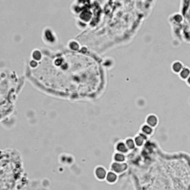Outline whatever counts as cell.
<instances>
[{
    "label": "cell",
    "mask_w": 190,
    "mask_h": 190,
    "mask_svg": "<svg viewBox=\"0 0 190 190\" xmlns=\"http://www.w3.org/2000/svg\"><path fill=\"white\" fill-rule=\"evenodd\" d=\"M106 60L83 47L35 48L25 68V78L40 92L71 101H92L104 93Z\"/></svg>",
    "instance_id": "obj_1"
},
{
    "label": "cell",
    "mask_w": 190,
    "mask_h": 190,
    "mask_svg": "<svg viewBox=\"0 0 190 190\" xmlns=\"http://www.w3.org/2000/svg\"><path fill=\"white\" fill-rule=\"evenodd\" d=\"M152 2V0H104L98 26L82 31L74 39L100 56L128 44L140 31Z\"/></svg>",
    "instance_id": "obj_2"
},
{
    "label": "cell",
    "mask_w": 190,
    "mask_h": 190,
    "mask_svg": "<svg viewBox=\"0 0 190 190\" xmlns=\"http://www.w3.org/2000/svg\"><path fill=\"white\" fill-rule=\"evenodd\" d=\"M104 0H74L71 11L82 31L97 28L101 22Z\"/></svg>",
    "instance_id": "obj_3"
},
{
    "label": "cell",
    "mask_w": 190,
    "mask_h": 190,
    "mask_svg": "<svg viewBox=\"0 0 190 190\" xmlns=\"http://www.w3.org/2000/svg\"><path fill=\"white\" fill-rule=\"evenodd\" d=\"M25 79L26 78L20 77L15 71L11 70H1V89H5V93H1V97L5 95V100H2L1 103L5 102L4 106L10 108V112H13V108L17 95L25 85Z\"/></svg>",
    "instance_id": "obj_4"
},
{
    "label": "cell",
    "mask_w": 190,
    "mask_h": 190,
    "mask_svg": "<svg viewBox=\"0 0 190 190\" xmlns=\"http://www.w3.org/2000/svg\"><path fill=\"white\" fill-rule=\"evenodd\" d=\"M43 40L49 47L56 46L58 44V38L55 32L49 28H45L43 32Z\"/></svg>",
    "instance_id": "obj_5"
},
{
    "label": "cell",
    "mask_w": 190,
    "mask_h": 190,
    "mask_svg": "<svg viewBox=\"0 0 190 190\" xmlns=\"http://www.w3.org/2000/svg\"><path fill=\"white\" fill-rule=\"evenodd\" d=\"M109 170L116 172L117 174L123 175L129 170V164L128 162L118 163L112 161L109 166Z\"/></svg>",
    "instance_id": "obj_6"
},
{
    "label": "cell",
    "mask_w": 190,
    "mask_h": 190,
    "mask_svg": "<svg viewBox=\"0 0 190 190\" xmlns=\"http://www.w3.org/2000/svg\"><path fill=\"white\" fill-rule=\"evenodd\" d=\"M108 172L107 169L101 165H98L94 169V176L98 181H105L107 176Z\"/></svg>",
    "instance_id": "obj_7"
},
{
    "label": "cell",
    "mask_w": 190,
    "mask_h": 190,
    "mask_svg": "<svg viewBox=\"0 0 190 190\" xmlns=\"http://www.w3.org/2000/svg\"><path fill=\"white\" fill-rule=\"evenodd\" d=\"M114 151L117 152H120V153L125 154V155H128L130 153L129 149L127 147L126 144L125 143V140H117L114 144Z\"/></svg>",
    "instance_id": "obj_8"
},
{
    "label": "cell",
    "mask_w": 190,
    "mask_h": 190,
    "mask_svg": "<svg viewBox=\"0 0 190 190\" xmlns=\"http://www.w3.org/2000/svg\"><path fill=\"white\" fill-rule=\"evenodd\" d=\"M149 137L146 136L145 134H142L141 132L138 131L137 134H136L134 137V142H135L136 147L137 149H141L146 145L147 141L149 140Z\"/></svg>",
    "instance_id": "obj_9"
},
{
    "label": "cell",
    "mask_w": 190,
    "mask_h": 190,
    "mask_svg": "<svg viewBox=\"0 0 190 190\" xmlns=\"http://www.w3.org/2000/svg\"><path fill=\"white\" fill-rule=\"evenodd\" d=\"M145 123L155 128L159 125V117L155 114H149L146 117Z\"/></svg>",
    "instance_id": "obj_10"
},
{
    "label": "cell",
    "mask_w": 190,
    "mask_h": 190,
    "mask_svg": "<svg viewBox=\"0 0 190 190\" xmlns=\"http://www.w3.org/2000/svg\"><path fill=\"white\" fill-rule=\"evenodd\" d=\"M139 131L149 137L155 134V128L153 127L150 126L149 125H148V124H146V123H143L140 125Z\"/></svg>",
    "instance_id": "obj_11"
},
{
    "label": "cell",
    "mask_w": 190,
    "mask_h": 190,
    "mask_svg": "<svg viewBox=\"0 0 190 190\" xmlns=\"http://www.w3.org/2000/svg\"><path fill=\"white\" fill-rule=\"evenodd\" d=\"M118 180H119V175L117 174L114 172L109 170L105 181H106L108 184L114 185L118 181Z\"/></svg>",
    "instance_id": "obj_12"
},
{
    "label": "cell",
    "mask_w": 190,
    "mask_h": 190,
    "mask_svg": "<svg viewBox=\"0 0 190 190\" xmlns=\"http://www.w3.org/2000/svg\"><path fill=\"white\" fill-rule=\"evenodd\" d=\"M184 64L181 61L175 60L171 64V71H172V73L178 75L179 73L182 71V69L184 68Z\"/></svg>",
    "instance_id": "obj_13"
},
{
    "label": "cell",
    "mask_w": 190,
    "mask_h": 190,
    "mask_svg": "<svg viewBox=\"0 0 190 190\" xmlns=\"http://www.w3.org/2000/svg\"><path fill=\"white\" fill-rule=\"evenodd\" d=\"M112 161L118 163L128 162V155L120 152H114L112 155Z\"/></svg>",
    "instance_id": "obj_14"
},
{
    "label": "cell",
    "mask_w": 190,
    "mask_h": 190,
    "mask_svg": "<svg viewBox=\"0 0 190 190\" xmlns=\"http://www.w3.org/2000/svg\"><path fill=\"white\" fill-rule=\"evenodd\" d=\"M190 76V68L188 66H184L182 71L179 73L178 77L183 81L186 82Z\"/></svg>",
    "instance_id": "obj_15"
},
{
    "label": "cell",
    "mask_w": 190,
    "mask_h": 190,
    "mask_svg": "<svg viewBox=\"0 0 190 190\" xmlns=\"http://www.w3.org/2000/svg\"><path fill=\"white\" fill-rule=\"evenodd\" d=\"M124 140H125V144H126L127 147H128V149H129L130 152H132V151L135 150V149H137L135 142H134V137H126V138L124 139Z\"/></svg>",
    "instance_id": "obj_16"
},
{
    "label": "cell",
    "mask_w": 190,
    "mask_h": 190,
    "mask_svg": "<svg viewBox=\"0 0 190 190\" xmlns=\"http://www.w3.org/2000/svg\"><path fill=\"white\" fill-rule=\"evenodd\" d=\"M186 85H187V86H189V87H190V76H189V78L187 79V80L186 81Z\"/></svg>",
    "instance_id": "obj_17"
}]
</instances>
